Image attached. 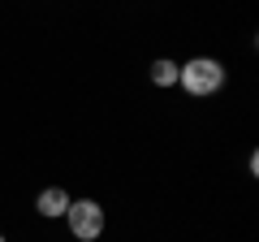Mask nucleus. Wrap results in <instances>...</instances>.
I'll return each mask as SVG.
<instances>
[{
	"mask_svg": "<svg viewBox=\"0 0 259 242\" xmlns=\"http://www.w3.org/2000/svg\"><path fill=\"white\" fill-rule=\"evenodd\" d=\"M177 83H182V91L194 95V100L216 95L225 87V65L216 56H194V61H186V65L177 69Z\"/></svg>",
	"mask_w": 259,
	"mask_h": 242,
	"instance_id": "obj_1",
	"label": "nucleus"
},
{
	"mask_svg": "<svg viewBox=\"0 0 259 242\" xmlns=\"http://www.w3.org/2000/svg\"><path fill=\"white\" fill-rule=\"evenodd\" d=\"M0 242H5V233H0Z\"/></svg>",
	"mask_w": 259,
	"mask_h": 242,
	"instance_id": "obj_5",
	"label": "nucleus"
},
{
	"mask_svg": "<svg viewBox=\"0 0 259 242\" xmlns=\"http://www.w3.org/2000/svg\"><path fill=\"white\" fill-rule=\"evenodd\" d=\"M177 61H168V56H160V61H151V83L156 87H177Z\"/></svg>",
	"mask_w": 259,
	"mask_h": 242,
	"instance_id": "obj_4",
	"label": "nucleus"
},
{
	"mask_svg": "<svg viewBox=\"0 0 259 242\" xmlns=\"http://www.w3.org/2000/svg\"><path fill=\"white\" fill-rule=\"evenodd\" d=\"M65 225H69V233L78 242H95L104 233V208L95 199H74L69 212H65Z\"/></svg>",
	"mask_w": 259,
	"mask_h": 242,
	"instance_id": "obj_2",
	"label": "nucleus"
},
{
	"mask_svg": "<svg viewBox=\"0 0 259 242\" xmlns=\"http://www.w3.org/2000/svg\"><path fill=\"white\" fill-rule=\"evenodd\" d=\"M69 190H61V186H48V190H39V199H35V208H39V216H48V221H56V216H65L69 212Z\"/></svg>",
	"mask_w": 259,
	"mask_h": 242,
	"instance_id": "obj_3",
	"label": "nucleus"
}]
</instances>
